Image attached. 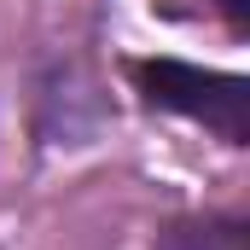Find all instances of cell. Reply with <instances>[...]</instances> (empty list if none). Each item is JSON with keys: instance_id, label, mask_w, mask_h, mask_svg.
Wrapping results in <instances>:
<instances>
[{"instance_id": "obj_1", "label": "cell", "mask_w": 250, "mask_h": 250, "mask_svg": "<svg viewBox=\"0 0 250 250\" xmlns=\"http://www.w3.org/2000/svg\"><path fill=\"white\" fill-rule=\"evenodd\" d=\"M134 82H140V93L151 105L215 128L233 146L250 140V82L245 76L198 70V64H181V59H146V64H134Z\"/></svg>"}, {"instance_id": "obj_2", "label": "cell", "mask_w": 250, "mask_h": 250, "mask_svg": "<svg viewBox=\"0 0 250 250\" xmlns=\"http://www.w3.org/2000/svg\"><path fill=\"white\" fill-rule=\"evenodd\" d=\"M221 12H227V18H233L239 29H245V0H221Z\"/></svg>"}]
</instances>
